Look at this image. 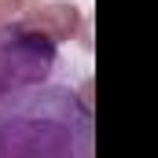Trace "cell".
Listing matches in <instances>:
<instances>
[{
    "label": "cell",
    "mask_w": 158,
    "mask_h": 158,
    "mask_svg": "<svg viewBox=\"0 0 158 158\" xmlns=\"http://www.w3.org/2000/svg\"><path fill=\"white\" fill-rule=\"evenodd\" d=\"M96 118L88 85H30L0 99V158H92Z\"/></svg>",
    "instance_id": "1"
},
{
    "label": "cell",
    "mask_w": 158,
    "mask_h": 158,
    "mask_svg": "<svg viewBox=\"0 0 158 158\" xmlns=\"http://www.w3.org/2000/svg\"><path fill=\"white\" fill-rule=\"evenodd\" d=\"M26 4L22 0H0V22H11V19H19V11H22Z\"/></svg>",
    "instance_id": "4"
},
{
    "label": "cell",
    "mask_w": 158,
    "mask_h": 158,
    "mask_svg": "<svg viewBox=\"0 0 158 158\" xmlns=\"http://www.w3.org/2000/svg\"><path fill=\"white\" fill-rule=\"evenodd\" d=\"M22 4H37V0H22Z\"/></svg>",
    "instance_id": "5"
},
{
    "label": "cell",
    "mask_w": 158,
    "mask_h": 158,
    "mask_svg": "<svg viewBox=\"0 0 158 158\" xmlns=\"http://www.w3.org/2000/svg\"><path fill=\"white\" fill-rule=\"evenodd\" d=\"M19 19L26 26L40 30L44 37H52L55 44L77 40L81 30H85V15H81L77 4H70V0H37V4H26L19 11Z\"/></svg>",
    "instance_id": "3"
},
{
    "label": "cell",
    "mask_w": 158,
    "mask_h": 158,
    "mask_svg": "<svg viewBox=\"0 0 158 158\" xmlns=\"http://www.w3.org/2000/svg\"><path fill=\"white\" fill-rule=\"evenodd\" d=\"M59 66V44L22 19L0 22V99L40 85Z\"/></svg>",
    "instance_id": "2"
}]
</instances>
